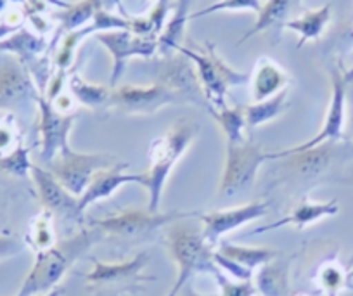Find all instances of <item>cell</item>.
I'll use <instances>...</instances> for the list:
<instances>
[{"label": "cell", "instance_id": "13", "mask_svg": "<svg viewBox=\"0 0 353 296\" xmlns=\"http://www.w3.org/2000/svg\"><path fill=\"white\" fill-rule=\"evenodd\" d=\"M32 177L33 184H35L37 194H39V201L43 210L50 212L52 215L64 217V219L77 220L81 222L83 215L80 212V197L73 196L59 180L54 177V173L49 168L33 163L32 166Z\"/></svg>", "mask_w": 353, "mask_h": 296}, {"label": "cell", "instance_id": "24", "mask_svg": "<svg viewBox=\"0 0 353 296\" xmlns=\"http://www.w3.org/2000/svg\"><path fill=\"white\" fill-rule=\"evenodd\" d=\"M288 94H290V87L281 90L274 97L265 99L261 103H253L244 106V117H246V128L253 130V128L260 127V125L272 121L274 118L281 117L288 108Z\"/></svg>", "mask_w": 353, "mask_h": 296}, {"label": "cell", "instance_id": "30", "mask_svg": "<svg viewBox=\"0 0 353 296\" xmlns=\"http://www.w3.org/2000/svg\"><path fill=\"white\" fill-rule=\"evenodd\" d=\"M52 213L42 210V213L35 217L30 224V233H28V243L33 250L39 251L49 250L56 244V234H54L52 226Z\"/></svg>", "mask_w": 353, "mask_h": 296}, {"label": "cell", "instance_id": "20", "mask_svg": "<svg viewBox=\"0 0 353 296\" xmlns=\"http://www.w3.org/2000/svg\"><path fill=\"white\" fill-rule=\"evenodd\" d=\"M149 260L148 253H141L132 260L123 262V264H103L99 260H94V268L87 274V282L92 284H104V282H120L125 279L139 277L142 268L145 267Z\"/></svg>", "mask_w": 353, "mask_h": 296}, {"label": "cell", "instance_id": "14", "mask_svg": "<svg viewBox=\"0 0 353 296\" xmlns=\"http://www.w3.org/2000/svg\"><path fill=\"white\" fill-rule=\"evenodd\" d=\"M40 95L30 71L18 59L0 63V110L11 111L26 101L37 103Z\"/></svg>", "mask_w": 353, "mask_h": 296}, {"label": "cell", "instance_id": "27", "mask_svg": "<svg viewBox=\"0 0 353 296\" xmlns=\"http://www.w3.org/2000/svg\"><path fill=\"white\" fill-rule=\"evenodd\" d=\"M219 253L229 260L236 262V264L243 265V267L251 268V270L254 267H263L265 264H269L277 257V251L270 250V248H248L230 243L220 244Z\"/></svg>", "mask_w": 353, "mask_h": 296}, {"label": "cell", "instance_id": "5", "mask_svg": "<svg viewBox=\"0 0 353 296\" xmlns=\"http://www.w3.org/2000/svg\"><path fill=\"white\" fill-rule=\"evenodd\" d=\"M269 159V152L261 151L250 139L241 142H225V166L219 194L234 197L253 187L258 168Z\"/></svg>", "mask_w": 353, "mask_h": 296}, {"label": "cell", "instance_id": "42", "mask_svg": "<svg viewBox=\"0 0 353 296\" xmlns=\"http://www.w3.org/2000/svg\"><path fill=\"white\" fill-rule=\"evenodd\" d=\"M6 220H8V205H6L4 197L0 196V233H4Z\"/></svg>", "mask_w": 353, "mask_h": 296}, {"label": "cell", "instance_id": "29", "mask_svg": "<svg viewBox=\"0 0 353 296\" xmlns=\"http://www.w3.org/2000/svg\"><path fill=\"white\" fill-rule=\"evenodd\" d=\"M70 92L74 97V101L87 108H99L103 104H108L111 97V87L104 85H96L85 81L80 75L73 73L70 77Z\"/></svg>", "mask_w": 353, "mask_h": 296}, {"label": "cell", "instance_id": "1", "mask_svg": "<svg viewBox=\"0 0 353 296\" xmlns=\"http://www.w3.org/2000/svg\"><path fill=\"white\" fill-rule=\"evenodd\" d=\"M199 134V124L189 118H181L170 127L161 137L154 139L149 146V165L148 172L139 173V182L144 186L149 193V212L156 213L161 203L163 189H165L166 179L172 172L173 165L182 158L196 135Z\"/></svg>", "mask_w": 353, "mask_h": 296}, {"label": "cell", "instance_id": "25", "mask_svg": "<svg viewBox=\"0 0 353 296\" xmlns=\"http://www.w3.org/2000/svg\"><path fill=\"white\" fill-rule=\"evenodd\" d=\"M291 9V0H267L263 6H261V11L258 12L256 23H254L253 28L250 32L244 33L241 37V40L237 42V46L246 42L251 37L258 35V33L265 32V30H270L274 26H284L286 23L288 14H290Z\"/></svg>", "mask_w": 353, "mask_h": 296}, {"label": "cell", "instance_id": "28", "mask_svg": "<svg viewBox=\"0 0 353 296\" xmlns=\"http://www.w3.org/2000/svg\"><path fill=\"white\" fill-rule=\"evenodd\" d=\"M216 124L222 128L225 142H241L246 141V117H244V106H225L223 110L210 111Z\"/></svg>", "mask_w": 353, "mask_h": 296}, {"label": "cell", "instance_id": "44", "mask_svg": "<svg viewBox=\"0 0 353 296\" xmlns=\"http://www.w3.org/2000/svg\"><path fill=\"white\" fill-rule=\"evenodd\" d=\"M63 295V289H52V291L50 293H47V295H43V296H61Z\"/></svg>", "mask_w": 353, "mask_h": 296}, {"label": "cell", "instance_id": "32", "mask_svg": "<svg viewBox=\"0 0 353 296\" xmlns=\"http://www.w3.org/2000/svg\"><path fill=\"white\" fill-rule=\"evenodd\" d=\"M33 161L30 159V149L21 144L9 155L0 156V172L12 177H28L32 173Z\"/></svg>", "mask_w": 353, "mask_h": 296}, {"label": "cell", "instance_id": "36", "mask_svg": "<svg viewBox=\"0 0 353 296\" xmlns=\"http://www.w3.org/2000/svg\"><path fill=\"white\" fill-rule=\"evenodd\" d=\"M213 262H215L219 267L225 268L229 274H232L234 277H237L239 281H251V277H253V270H251V268H246L243 267V265L236 264V262L229 260V258H225L223 255H220L219 251L213 253Z\"/></svg>", "mask_w": 353, "mask_h": 296}, {"label": "cell", "instance_id": "18", "mask_svg": "<svg viewBox=\"0 0 353 296\" xmlns=\"http://www.w3.org/2000/svg\"><path fill=\"white\" fill-rule=\"evenodd\" d=\"M47 49V40L43 35H35L28 28H19L18 32L0 40V52L14 54L16 59L26 68L32 70L40 61V54Z\"/></svg>", "mask_w": 353, "mask_h": 296}, {"label": "cell", "instance_id": "10", "mask_svg": "<svg viewBox=\"0 0 353 296\" xmlns=\"http://www.w3.org/2000/svg\"><path fill=\"white\" fill-rule=\"evenodd\" d=\"M191 63L192 61L181 52H176V56L165 57L156 66V81L181 95L185 103L198 104L212 111L198 73L192 70Z\"/></svg>", "mask_w": 353, "mask_h": 296}, {"label": "cell", "instance_id": "34", "mask_svg": "<svg viewBox=\"0 0 353 296\" xmlns=\"http://www.w3.org/2000/svg\"><path fill=\"white\" fill-rule=\"evenodd\" d=\"M21 144V134L18 130L14 117L11 113L0 120V156L9 155Z\"/></svg>", "mask_w": 353, "mask_h": 296}, {"label": "cell", "instance_id": "4", "mask_svg": "<svg viewBox=\"0 0 353 296\" xmlns=\"http://www.w3.org/2000/svg\"><path fill=\"white\" fill-rule=\"evenodd\" d=\"M176 52L184 54L185 57H189L196 64V73H198V78L201 81V87L205 90L212 110H223L227 106L225 95L230 87H239V85L250 81V75L232 70L216 54L215 46L210 42L203 46L201 52L184 46L176 47Z\"/></svg>", "mask_w": 353, "mask_h": 296}, {"label": "cell", "instance_id": "15", "mask_svg": "<svg viewBox=\"0 0 353 296\" xmlns=\"http://www.w3.org/2000/svg\"><path fill=\"white\" fill-rule=\"evenodd\" d=\"M269 201H254L243 206H237V208L216 210V212L199 215V219L203 222V236H205L206 243L215 244L223 234L230 233V230L237 229V227L244 226V224L261 219V217L269 213Z\"/></svg>", "mask_w": 353, "mask_h": 296}, {"label": "cell", "instance_id": "39", "mask_svg": "<svg viewBox=\"0 0 353 296\" xmlns=\"http://www.w3.org/2000/svg\"><path fill=\"white\" fill-rule=\"evenodd\" d=\"M321 282H322V286H324V288L327 289L329 293H331V295H334V293L338 291V289L341 288V284H343L341 270H339V268H336V267H332V265L322 268Z\"/></svg>", "mask_w": 353, "mask_h": 296}, {"label": "cell", "instance_id": "31", "mask_svg": "<svg viewBox=\"0 0 353 296\" xmlns=\"http://www.w3.org/2000/svg\"><path fill=\"white\" fill-rule=\"evenodd\" d=\"M329 149H331V142H325V144H321L303 152H296V155H291L288 158L293 159V163L303 175L312 177L321 173L327 166Z\"/></svg>", "mask_w": 353, "mask_h": 296}, {"label": "cell", "instance_id": "38", "mask_svg": "<svg viewBox=\"0 0 353 296\" xmlns=\"http://www.w3.org/2000/svg\"><path fill=\"white\" fill-rule=\"evenodd\" d=\"M25 244L18 239V237L11 236V234L0 233V262L8 260V258L14 257V255L21 253Z\"/></svg>", "mask_w": 353, "mask_h": 296}, {"label": "cell", "instance_id": "37", "mask_svg": "<svg viewBox=\"0 0 353 296\" xmlns=\"http://www.w3.org/2000/svg\"><path fill=\"white\" fill-rule=\"evenodd\" d=\"M170 9H172V2L170 0H158L154 8L149 11L148 18L152 23V26H154V32L158 37L163 32V28H165V19L168 16Z\"/></svg>", "mask_w": 353, "mask_h": 296}, {"label": "cell", "instance_id": "16", "mask_svg": "<svg viewBox=\"0 0 353 296\" xmlns=\"http://www.w3.org/2000/svg\"><path fill=\"white\" fill-rule=\"evenodd\" d=\"M127 166L128 163H117L111 168L99 170L92 177L88 187L85 189V193L80 196V203H78L81 215H83V212L88 206L101 201V199H106V197L113 196L114 190H118L125 184L139 182V173H125Z\"/></svg>", "mask_w": 353, "mask_h": 296}, {"label": "cell", "instance_id": "43", "mask_svg": "<svg viewBox=\"0 0 353 296\" xmlns=\"http://www.w3.org/2000/svg\"><path fill=\"white\" fill-rule=\"evenodd\" d=\"M176 296H219V295H199V293H196L194 289L189 288V286H184V288L181 289V293Z\"/></svg>", "mask_w": 353, "mask_h": 296}, {"label": "cell", "instance_id": "35", "mask_svg": "<svg viewBox=\"0 0 353 296\" xmlns=\"http://www.w3.org/2000/svg\"><path fill=\"white\" fill-rule=\"evenodd\" d=\"M213 274H215L216 281H219L220 288H222V296H253L256 293L251 281L234 282L229 281L223 274H220L219 270H215Z\"/></svg>", "mask_w": 353, "mask_h": 296}, {"label": "cell", "instance_id": "40", "mask_svg": "<svg viewBox=\"0 0 353 296\" xmlns=\"http://www.w3.org/2000/svg\"><path fill=\"white\" fill-rule=\"evenodd\" d=\"M54 108H56L59 113L63 115H71V111H73V106H74V97L73 95H66V94H61L59 97L54 101Z\"/></svg>", "mask_w": 353, "mask_h": 296}, {"label": "cell", "instance_id": "11", "mask_svg": "<svg viewBox=\"0 0 353 296\" xmlns=\"http://www.w3.org/2000/svg\"><path fill=\"white\" fill-rule=\"evenodd\" d=\"M39 108V137H40V161L49 165L59 152L68 151V137L74 124L77 115H63L54 108L43 94L37 99Z\"/></svg>", "mask_w": 353, "mask_h": 296}, {"label": "cell", "instance_id": "7", "mask_svg": "<svg viewBox=\"0 0 353 296\" xmlns=\"http://www.w3.org/2000/svg\"><path fill=\"white\" fill-rule=\"evenodd\" d=\"M353 80V71L352 73H341L339 70L331 71V81H332V94H331V103H329L327 115L322 124L321 132L310 141L305 144L294 146L291 149H284L279 152H269V159H279L288 158L296 152L308 151L312 148L325 144V142H334L339 141L343 135V128H345V108H346V90H348V83Z\"/></svg>", "mask_w": 353, "mask_h": 296}, {"label": "cell", "instance_id": "26", "mask_svg": "<svg viewBox=\"0 0 353 296\" xmlns=\"http://www.w3.org/2000/svg\"><path fill=\"white\" fill-rule=\"evenodd\" d=\"M256 288L263 296H288V268L283 262H269L256 274Z\"/></svg>", "mask_w": 353, "mask_h": 296}, {"label": "cell", "instance_id": "23", "mask_svg": "<svg viewBox=\"0 0 353 296\" xmlns=\"http://www.w3.org/2000/svg\"><path fill=\"white\" fill-rule=\"evenodd\" d=\"M192 0H179L175 4V11H173L172 18L168 19V23L165 25L163 32L158 37V50L165 57L172 56L173 50H176V47L181 46L182 35H184L185 23L189 21L191 14H189V9H191Z\"/></svg>", "mask_w": 353, "mask_h": 296}, {"label": "cell", "instance_id": "17", "mask_svg": "<svg viewBox=\"0 0 353 296\" xmlns=\"http://www.w3.org/2000/svg\"><path fill=\"white\" fill-rule=\"evenodd\" d=\"M250 81L253 103H261L265 99L274 97L281 90H284L290 83V75L272 59L261 57L254 66Z\"/></svg>", "mask_w": 353, "mask_h": 296}, {"label": "cell", "instance_id": "33", "mask_svg": "<svg viewBox=\"0 0 353 296\" xmlns=\"http://www.w3.org/2000/svg\"><path fill=\"white\" fill-rule=\"evenodd\" d=\"M261 6L263 4H261L260 0H219V2L201 9V11L192 12L189 19H198L220 11H253L258 14L261 11Z\"/></svg>", "mask_w": 353, "mask_h": 296}, {"label": "cell", "instance_id": "6", "mask_svg": "<svg viewBox=\"0 0 353 296\" xmlns=\"http://www.w3.org/2000/svg\"><path fill=\"white\" fill-rule=\"evenodd\" d=\"M113 165H117V158L108 152L87 155V152H74L73 149H68L59 152L47 165V168L73 196L80 197L99 170L111 168Z\"/></svg>", "mask_w": 353, "mask_h": 296}, {"label": "cell", "instance_id": "22", "mask_svg": "<svg viewBox=\"0 0 353 296\" xmlns=\"http://www.w3.org/2000/svg\"><path fill=\"white\" fill-rule=\"evenodd\" d=\"M331 4L322 6L321 9H315V11H307L303 12L298 18L290 19V21L284 23V28L293 30L300 35L298 40V49H301L303 43H307L308 40H315L324 33L325 26L331 21Z\"/></svg>", "mask_w": 353, "mask_h": 296}, {"label": "cell", "instance_id": "19", "mask_svg": "<svg viewBox=\"0 0 353 296\" xmlns=\"http://www.w3.org/2000/svg\"><path fill=\"white\" fill-rule=\"evenodd\" d=\"M338 213V203L332 199L329 203H312L308 199H303L296 208H293V212L288 217L281 219L279 222L269 224V226H261L258 229L253 230V234L267 233V230L272 229H281V227L286 226H294L298 229H303V227L310 226V224L317 222V220L324 219V217L336 215Z\"/></svg>", "mask_w": 353, "mask_h": 296}, {"label": "cell", "instance_id": "9", "mask_svg": "<svg viewBox=\"0 0 353 296\" xmlns=\"http://www.w3.org/2000/svg\"><path fill=\"white\" fill-rule=\"evenodd\" d=\"M168 104H185V101L158 81L148 87H139V85L114 87L111 88V97L108 101V106L117 108L128 115H152L159 108Z\"/></svg>", "mask_w": 353, "mask_h": 296}, {"label": "cell", "instance_id": "8", "mask_svg": "<svg viewBox=\"0 0 353 296\" xmlns=\"http://www.w3.org/2000/svg\"><path fill=\"white\" fill-rule=\"evenodd\" d=\"M198 213L192 212H166V213H152L149 210H130V212H121L117 215L104 217L90 222V227L99 229L101 233H110L114 236L135 237L144 236V234L154 233L159 227H165L172 222L179 220L192 219Z\"/></svg>", "mask_w": 353, "mask_h": 296}, {"label": "cell", "instance_id": "41", "mask_svg": "<svg viewBox=\"0 0 353 296\" xmlns=\"http://www.w3.org/2000/svg\"><path fill=\"white\" fill-rule=\"evenodd\" d=\"M346 95L350 97V115H348V125H346V130H348L350 137L353 139V80L348 83Z\"/></svg>", "mask_w": 353, "mask_h": 296}, {"label": "cell", "instance_id": "12", "mask_svg": "<svg viewBox=\"0 0 353 296\" xmlns=\"http://www.w3.org/2000/svg\"><path fill=\"white\" fill-rule=\"evenodd\" d=\"M96 40L103 43L113 56L114 63L113 73H111V88L117 87L130 57H151L158 50V37H137L130 30L101 32L96 35Z\"/></svg>", "mask_w": 353, "mask_h": 296}, {"label": "cell", "instance_id": "45", "mask_svg": "<svg viewBox=\"0 0 353 296\" xmlns=\"http://www.w3.org/2000/svg\"><path fill=\"white\" fill-rule=\"evenodd\" d=\"M8 9V0H0V12H4Z\"/></svg>", "mask_w": 353, "mask_h": 296}, {"label": "cell", "instance_id": "3", "mask_svg": "<svg viewBox=\"0 0 353 296\" xmlns=\"http://www.w3.org/2000/svg\"><path fill=\"white\" fill-rule=\"evenodd\" d=\"M166 244H168L173 260L179 265V277H176L168 296L179 295L194 272L216 270L213 253L210 250V244L206 243L205 236H203V229H198V227H192L184 222L175 224L168 229Z\"/></svg>", "mask_w": 353, "mask_h": 296}, {"label": "cell", "instance_id": "2", "mask_svg": "<svg viewBox=\"0 0 353 296\" xmlns=\"http://www.w3.org/2000/svg\"><path fill=\"white\" fill-rule=\"evenodd\" d=\"M99 229L97 233L96 230H81L70 239L56 243L49 250L39 251L32 270L28 272L16 296H37L42 293L47 295L56 289V284L63 279L68 268L81 253H85L92 246L94 241L99 239Z\"/></svg>", "mask_w": 353, "mask_h": 296}, {"label": "cell", "instance_id": "21", "mask_svg": "<svg viewBox=\"0 0 353 296\" xmlns=\"http://www.w3.org/2000/svg\"><path fill=\"white\" fill-rule=\"evenodd\" d=\"M57 4L64 8V11L54 12L52 19L59 21V32L66 33L87 26V23L92 21L97 12L104 9V0H78L74 4H63V2Z\"/></svg>", "mask_w": 353, "mask_h": 296}]
</instances>
